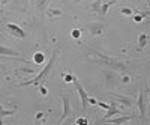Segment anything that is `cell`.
Listing matches in <instances>:
<instances>
[{"instance_id":"cell-3","label":"cell","mask_w":150,"mask_h":125,"mask_svg":"<svg viewBox=\"0 0 150 125\" xmlns=\"http://www.w3.org/2000/svg\"><path fill=\"white\" fill-rule=\"evenodd\" d=\"M72 83H74V86H75V89H77V92H78V96H80V99H81V110L84 111V110L87 109V106H89V95H87L84 86L78 81V79L75 77V76H74V79H72Z\"/></svg>"},{"instance_id":"cell-23","label":"cell","mask_w":150,"mask_h":125,"mask_svg":"<svg viewBox=\"0 0 150 125\" xmlns=\"http://www.w3.org/2000/svg\"><path fill=\"white\" fill-rule=\"evenodd\" d=\"M107 3H108V6L111 8L112 5H116V3H117V0H108V2H107Z\"/></svg>"},{"instance_id":"cell-1","label":"cell","mask_w":150,"mask_h":125,"mask_svg":"<svg viewBox=\"0 0 150 125\" xmlns=\"http://www.w3.org/2000/svg\"><path fill=\"white\" fill-rule=\"evenodd\" d=\"M83 50H84V56L86 59L92 62V64H96V65H104V66H108L110 69L112 71H117V72H123L126 71V65L123 62L114 59V57H110V56H105L104 53H99L98 50L92 48V47H87V45H83Z\"/></svg>"},{"instance_id":"cell-7","label":"cell","mask_w":150,"mask_h":125,"mask_svg":"<svg viewBox=\"0 0 150 125\" xmlns=\"http://www.w3.org/2000/svg\"><path fill=\"white\" fill-rule=\"evenodd\" d=\"M89 32L92 33V35H95V36H99V35H102L104 32H105V26L102 23H90L89 24Z\"/></svg>"},{"instance_id":"cell-6","label":"cell","mask_w":150,"mask_h":125,"mask_svg":"<svg viewBox=\"0 0 150 125\" xmlns=\"http://www.w3.org/2000/svg\"><path fill=\"white\" fill-rule=\"evenodd\" d=\"M62 99H63V113H62V116H60V119H59L60 124L65 122L66 118L71 115V101H69V95L63 94V95H62Z\"/></svg>"},{"instance_id":"cell-26","label":"cell","mask_w":150,"mask_h":125,"mask_svg":"<svg viewBox=\"0 0 150 125\" xmlns=\"http://www.w3.org/2000/svg\"><path fill=\"white\" fill-rule=\"evenodd\" d=\"M9 2V0H0V5H6Z\"/></svg>"},{"instance_id":"cell-22","label":"cell","mask_w":150,"mask_h":125,"mask_svg":"<svg viewBox=\"0 0 150 125\" xmlns=\"http://www.w3.org/2000/svg\"><path fill=\"white\" fill-rule=\"evenodd\" d=\"M134 20H135L137 23H140V21L143 20V15H135V17H134Z\"/></svg>"},{"instance_id":"cell-12","label":"cell","mask_w":150,"mask_h":125,"mask_svg":"<svg viewBox=\"0 0 150 125\" xmlns=\"http://www.w3.org/2000/svg\"><path fill=\"white\" fill-rule=\"evenodd\" d=\"M116 99L120 103V104H123V106H126V107H131L132 106V99L129 98V96H116Z\"/></svg>"},{"instance_id":"cell-14","label":"cell","mask_w":150,"mask_h":125,"mask_svg":"<svg viewBox=\"0 0 150 125\" xmlns=\"http://www.w3.org/2000/svg\"><path fill=\"white\" fill-rule=\"evenodd\" d=\"M33 60H35V64H36V65H38V64H42V62L45 60L44 53H36V54L33 56Z\"/></svg>"},{"instance_id":"cell-28","label":"cell","mask_w":150,"mask_h":125,"mask_svg":"<svg viewBox=\"0 0 150 125\" xmlns=\"http://www.w3.org/2000/svg\"><path fill=\"white\" fill-rule=\"evenodd\" d=\"M149 109H150V103H149Z\"/></svg>"},{"instance_id":"cell-20","label":"cell","mask_w":150,"mask_h":125,"mask_svg":"<svg viewBox=\"0 0 150 125\" xmlns=\"http://www.w3.org/2000/svg\"><path fill=\"white\" fill-rule=\"evenodd\" d=\"M75 122H77V124H80V125H86V124L89 122V121H87L86 118H83V116H81V118H78V119L75 121Z\"/></svg>"},{"instance_id":"cell-4","label":"cell","mask_w":150,"mask_h":125,"mask_svg":"<svg viewBox=\"0 0 150 125\" xmlns=\"http://www.w3.org/2000/svg\"><path fill=\"white\" fill-rule=\"evenodd\" d=\"M6 30H8V33H11L12 36H15V38H18V39L26 38V32H24V29H21L15 23H8L6 24Z\"/></svg>"},{"instance_id":"cell-18","label":"cell","mask_w":150,"mask_h":125,"mask_svg":"<svg viewBox=\"0 0 150 125\" xmlns=\"http://www.w3.org/2000/svg\"><path fill=\"white\" fill-rule=\"evenodd\" d=\"M120 14L132 17V9H129V8H122V9H120Z\"/></svg>"},{"instance_id":"cell-27","label":"cell","mask_w":150,"mask_h":125,"mask_svg":"<svg viewBox=\"0 0 150 125\" xmlns=\"http://www.w3.org/2000/svg\"><path fill=\"white\" fill-rule=\"evenodd\" d=\"M146 2H147V5H149V11H150V0H146Z\"/></svg>"},{"instance_id":"cell-25","label":"cell","mask_w":150,"mask_h":125,"mask_svg":"<svg viewBox=\"0 0 150 125\" xmlns=\"http://www.w3.org/2000/svg\"><path fill=\"white\" fill-rule=\"evenodd\" d=\"M72 36H74V38H78V36H80V30H74L72 32Z\"/></svg>"},{"instance_id":"cell-10","label":"cell","mask_w":150,"mask_h":125,"mask_svg":"<svg viewBox=\"0 0 150 125\" xmlns=\"http://www.w3.org/2000/svg\"><path fill=\"white\" fill-rule=\"evenodd\" d=\"M131 119H134V115H126V116L119 115V118H110V119H107V121L111 122V124H126V122H129Z\"/></svg>"},{"instance_id":"cell-24","label":"cell","mask_w":150,"mask_h":125,"mask_svg":"<svg viewBox=\"0 0 150 125\" xmlns=\"http://www.w3.org/2000/svg\"><path fill=\"white\" fill-rule=\"evenodd\" d=\"M39 89H41V94H42V95H47V89H45V87H44L42 84L39 86Z\"/></svg>"},{"instance_id":"cell-16","label":"cell","mask_w":150,"mask_h":125,"mask_svg":"<svg viewBox=\"0 0 150 125\" xmlns=\"http://www.w3.org/2000/svg\"><path fill=\"white\" fill-rule=\"evenodd\" d=\"M35 69L33 68H26V66H23V68H18L17 69V74H33Z\"/></svg>"},{"instance_id":"cell-17","label":"cell","mask_w":150,"mask_h":125,"mask_svg":"<svg viewBox=\"0 0 150 125\" xmlns=\"http://www.w3.org/2000/svg\"><path fill=\"white\" fill-rule=\"evenodd\" d=\"M101 5H102V0H96V2L93 3V6H92V11H93V12H99V9H101Z\"/></svg>"},{"instance_id":"cell-15","label":"cell","mask_w":150,"mask_h":125,"mask_svg":"<svg viewBox=\"0 0 150 125\" xmlns=\"http://www.w3.org/2000/svg\"><path fill=\"white\" fill-rule=\"evenodd\" d=\"M146 44H147V35L141 33L138 38V45H140V48H143V47H146Z\"/></svg>"},{"instance_id":"cell-9","label":"cell","mask_w":150,"mask_h":125,"mask_svg":"<svg viewBox=\"0 0 150 125\" xmlns=\"http://www.w3.org/2000/svg\"><path fill=\"white\" fill-rule=\"evenodd\" d=\"M138 109H140V116H141V119L143 121H146V104H144V92L143 91H140V94H138Z\"/></svg>"},{"instance_id":"cell-8","label":"cell","mask_w":150,"mask_h":125,"mask_svg":"<svg viewBox=\"0 0 150 125\" xmlns=\"http://www.w3.org/2000/svg\"><path fill=\"white\" fill-rule=\"evenodd\" d=\"M119 115H122L120 110L116 107V101H112V103L110 104V109L107 110V115L102 118V122H107V119H110V118H112V116H119Z\"/></svg>"},{"instance_id":"cell-11","label":"cell","mask_w":150,"mask_h":125,"mask_svg":"<svg viewBox=\"0 0 150 125\" xmlns=\"http://www.w3.org/2000/svg\"><path fill=\"white\" fill-rule=\"evenodd\" d=\"M17 111V109H12V110H6L2 104H0V124L3 122V118H6V116H12Z\"/></svg>"},{"instance_id":"cell-5","label":"cell","mask_w":150,"mask_h":125,"mask_svg":"<svg viewBox=\"0 0 150 125\" xmlns=\"http://www.w3.org/2000/svg\"><path fill=\"white\" fill-rule=\"evenodd\" d=\"M0 56H9V57H15L21 62H24V64H27L26 59H23L21 57V53L17 51V50L14 48H9V47H5V45H0Z\"/></svg>"},{"instance_id":"cell-19","label":"cell","mask_w":150,"mask_h":125,"mask_svg":"<svg viewBox=\"0 0 150 125\" xmlns=\"http://www.w3.org/2000/svg\"><path fill=\"white\" fill-rule=\"evenodd\" d=\"M96 106L102 107V109H105V110H108V109H110V104H107V103H102V101H96Z\"/></svg>"},{"instance_id":"cell-13","label":"cell","mask_w":150,"mask_h":125,"mask_svg":"<svg viewBox=\"0 0 150 125\" xmlns=\"http://www.w3.org/2000/svg\"><path fill=\"white\" fill-rule=\"evenodd\" d=\"M47 15H48V17H60V15H62V11H60V9L48 8V9H47Z\"/></svg>"},{"instance_id":"cell-2","label":"cell","mask_w":150,"mask_h":125,"mask_svg":"<svg viewBox=\"0 0 150 125\" xmlns=\"http://www.w3.org/2000/svg\"><path fill=\"white\" fill-rule=\"evenodd\" d=\"M59 53H60V50H59V48H56L54 51H53V54H51V57H50L48 64L44 66V69H41V71H39V74H38L36 77L29 79V80H26V81H23V83H20L18 86H20V87H24V86H41V84L47 80V77L50 76V72H51L53 65H54V62H56V59H57V54H59Z\"/></svg>"},{"instance_id":"cell-21","label":"cell","mask_w":150,"mask_h":125,"mask_svg":"<svg viewBox=\"0 0 150 125\" xmlns=\"http://www.w3.org/2000/svg\"><path fill=\"white\" fill-rule=\"evenodd\" d=\"M72 79H74L72 74H66V76H65V81H72Z\"/></svg>"}]
</instances>
